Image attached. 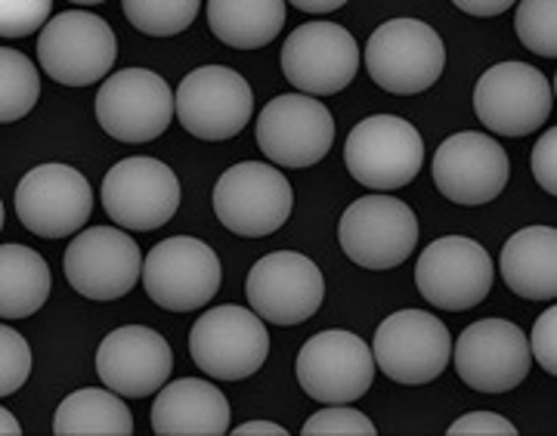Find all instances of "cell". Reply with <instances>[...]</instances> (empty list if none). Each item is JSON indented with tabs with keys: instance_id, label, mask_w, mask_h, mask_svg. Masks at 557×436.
Segmentation results:
<instances>
[{
	"instance_id": "7a4b0ae2",
	"label": "cell",
	"mask_w": 557,
	"mask_h": 436,
	"mask_svg": "<svg viewBox=\"0 0 557 436\" xmlns=\"http://www.w3.org/2000/svg\"><path fill=\"white\" fill-rule=\"evenodd\" d=\"M295 208L288 177L263 161H239L223 171L214 186V214L242 238H263L278 233Z\"/></svg>"
},
{
	"instance_id": "4316f807",
	"label": "cell",
	"mask_w": 557,
	"mask_h": 436,
	"mask_svg": "<svg viewBox=\"0 0 557 436\" xmlns=\"http://www.w3.org/2000/svg\"><path fill=\"white\" fill-rule=\"evenodd\" d=\"M57 436H131L134 415L109 387H84L62 399L53 415Z\"/></svg>"
},
{
	"instance_id": "d6986e66",
	"label": "cell",
	"mask_w": 557,
	"mask_h": 436,
	"mask_svg": "<svg viewBox=\"0 0 557 436\" xmlns=\"http://www.w3.org/2000/svg\"><path fill=\"white\" fill-rule=\"evenodd\" d=\"M258 146L276 167H313L335 142V119L317 97L282 94L258 115Z\"/></svg>"
},
{
	"instance_id": "6da1fadb",
	"label": "cell",
	"mask_w": 557,
	"mask_h": 436,
	"mask_svg": "<svg viewBox=\"0 0 557 436\" xmlns=\"http://www.w3.org/2000/svg\"><path fill=\"white\" fill-rule=\"evenodd\" d=\"M362 60L381 90L416 97L440 80L446 68V47L428 22L391 20L372 32Z\"/></svg>"
},
{
	"instance_id": "ab89813d",
	"label": "cell",
	"mask_w": 557,
	"mask_h": 436,
	"mask_svg": "<svg viewBox=\"0 0 557 436\" xmlns=\"http://www.w3.org/2000/svg\"><path fill=\"white\" fill-rule=\"evenodd\" d=\"M0 431H3V436H7V434L20 436L22 434L20 421H16V415H13V412H7V406L0 409Z\"/></svg>"
},
{
	"instance_id": "e0dca14e",
	"label": "cell",
	"mask_w": 557,
	"mask_h": 436,
	"mask_svg": "<svg viewBox=\"0 0 557 436\" xmlns=\"http://www.w3.org/2000/svg\"><path fill=\"white\" fill-rule=\"evenodd\" d=\"M62 270L87 300H119L143 278V251L121 226H90L65 248Z\"/></svg>"
},
{
	"instance_id": "d590c367",
	"label": "cell",
	"mask_w": 557,
	"mask_h": 436,
	"mask_svg": "<svg viewBox=\"0 0 557 436\" xmlns=\"http://www.w3.org/2000/svg\"><path fill=\"white\" fill-rule=\"evenodd\" d=\"M533 177L548 192L557 196V130H545L533 146Z\"/></svg>"
},
{
	"instance_id": "4fadbf2b",
	"label": "cell",
	"mask_w": 557,
	"mask_h": 436,
	"mask_svg": "<svg viewBox=\"0 0 557 436\" xmlns=\"http://www.w3.org/2000/svg\"><path fill=\"white\" fill-rule=\"evenodd\" d=\"M555 90L548 78L527 62H498L480 75L474 112L486 130L502 137H527L552 119Z\"/></svg>"
},
{
	"instance_id": "8992f818",
	"label": "cell",
	"mask_w": 557,
	"mask_h": 436,
	"mask_svg": "<svg viewBox=\"0 0 557 436\" xmlns=\"http://www.w3.org/2000/svg\"><path fill=\"white\" fill-rule=\"evenodd\" d=\"M372 347L354 332L329 328L313 335L300 347L295 375L304 394L322 406H347L369 394L375 381Z\"/></svg>"
},
{
	"instance_id": "1f68e13d",
	"label": "cell",
	"mask_w": 557,
	"mask_h": 436,
	"mask_svg": "<svg viewBox=\"0 0 557 436\" xmlns=\"http://www.w3.org/2000/svg\"><path fill=\"white\" fill-rule=\"evenodd\" d=\"M304 436H375L379 427L372 424V418L362 415L359 409L347 406H325L322 412L307 418V424L300 427Z\"/></svg>"
},
{
	"instance_id": "52a82bcc",
	"label": "cell",
	"mask_w": 557,
	"mask_h": 436,
	"mask_svg": "<svg viewBox=\"0 0 557 436\" xmlns=\"http://www.w3.org/2000/svg\"><path fill=\"white\" fill-rule=\"evenodd\" d=\"M220 258L201 238H164L143 260L146 295L171 313L201 310L220 291Z\"/></svg>"
},
{
	"instance_id": "277c9868",
	"label": "cell",
	"mask_w": 557,
	"mask_h": 436,
	"mask_svg": "<svg viewBox=\"0 0 557 436\" xmlns=\"http://www.w3.org/2000/svg\"><path fill=\"white\" fill-rule=\"evenodd\" d=\"M189 357L208 377L245 381L258 375L270 357V335L255 310L223 303L196 319L189 332Z\"/></svg>"
},
{
	"instance_id": "9a60e30c",
	"label": "cell",
	"mask_w": 557,
	"mask_h": 436,
	"mask_svg": "<svg viewBox=\"0 0 557 436\" xmlns=\"http://www.w3.org/2000/svg\"><path fill=\"white\" fill-rule=\"evenodd\" d=\"M359 72V47L335 22H304L282 43V75L304 97L347 90Z\"/></svg>"
},
{
	"instance_id": "4dcf8cb0",
	"label": "cell",
	"mask_w": 557,
	"mask_h": 436,
	"mask_svg": "<svg viewBox=\"0 0 557 436\" xmlns=\"http://www.w3.org/2000/svg\"><path fill=\"white\" fill-rule=\"evenodd\" d=\"M32 365H35V359H32L28 340L3 322V328H0V397L7 399L20 394L22 384L32 375Z\"/></svg>"
},
{
	"instance_id": "ba28073f",
	"label": "cell",
	"mask_w": 557,
	"mask_h": 436,
	"mask_svg": "<svg viewBox=\"0 0 557 436\" xmlns=\"http://www.w3.org/2000/svg\"><path fill=\"white\" fill-rule=\"evenodd\" d=\"M338 245L362 270H375V273L394 270L416 251V211L394 196L357 199L341 214Z\"/></svg>"
},
{
	"instance_id": "e575fe53",
	"label": "cell",
	"mask_w": 557,
	"mask_h": 436,
	"mask_svg": "<svg viewBox=\"0 0 557 436\" xmlns=\"http://www.w3.org/2000/svg\"><path fill=\"white\" fill-rule=\"evenodd\" d=\"M449 436H518V427L498 412H468L449 424Z\"/></svg>"
},
{
	"instance_id": "603a6c76",
	"label": "cell",
	"mask_w": 557,
	"mask_h": 436,
	"mask_svg": "<svg viewBox=\"0 0 557 436\" xmlns=\"http://www.w3.org/2000/svg\"><path fill=\"white\" fill-rule=\"evenodd\" d=\"M230 421V399L205 377L171 381L152 402V431L159 436H223Z\"/></svg>"
},
{
	"instance_id": "cb8c5ba5",
	"label": "cell",
	"mask_w": 557,
	"mask_h": 436,
	"mask_svg": "<svg viewBox=\"0 0 557 436\" xmlns=\"http://www.w3.org/2000/svg\"><path fill=\"white\" fill-rule=\"evenodd\" d=\"M498 273L523 300L557 298V229L527 226L502 245Z\"/></svg>"
},
{
	"instance_id": "8d00e7d4",
	"label": "cell",
	"mask_w": 557,
	"mask_h": 436,
	"mask_svg": "<svg viewBox=\"0 0 557 436\" xmlns=\"http://www.w3.org/2000/svg\"><path fill=\"white\" fill-rule=\"evenodd\" d=\"M456 7L461 10V13H468V16H478V20H493V16L508 13L515 3H511V0H458Z\"/></svg>"
},
{
	"instance_id": "7402d4cb",
	"label": "cell",
	"mask_w": 557,
	"mask_h": 436,
	"mask_svg": "<svg viewBox=\"0 0 557 436\" xmlns=\"http://www.w3.org/2000/svg\"><path fill=\"white\" fill-rule=\"evenodd\" d=\"M174 372L171 344L146 325H121L97 347V375L127 399L156 397Z\"/></svg>"
},
{
	"instance_id": "f35d334b",
	"label": "cell",
	"mask_w": 557,
	"mask_h": 436,
	"mask_svg": "<svg viewBox=\"0 0 557 436\" xmlns=\"http://www.w3.org/2000/svg\"><path fill=\"white\" fill-rule=\"evenodd\" d=\"M300 13H317V16H329L335 10H344V0H295L292 3Z\"/></svg>"
},
{
	"instance_id": "d4e9b609",
	"label": "cell",
	"mask_w": 557,
	"mask_h": 436,
	"mask_svg": "<svg viewBox=\"0 0 557 436\" xmlns=\"http://www.w3.org/2000/svg\"><path fill=\"white\" fill-rule=\"evenodd\" d=\"M205 13L214 38L233 50H260L273 43L285 25L282 0H211Z\"/></svg>"
},
{
	"instance_id": "5b68a950",
	"label": "cell",
	"mask_w": 557,
	"mask_h": 436,
	"mask_svg": "<svg viewBox=\"0 0 557 436\" xmlns=\"http://www.w3.org/2000/svg\"><path fill=\"white\" fill-rule=\"evenodd\" d=\"M344 164L362 186L394 192L418 177L424 164V139L399 115H372L350 130L344 142Z\"/></svg>"
},
{
	"instance_id": "8fae6325",
	"label": "cell",
	"mask_w": 557,
	"mask_h": 436,
	"mask_svg": "<svg viewBox=\"0 0 557 436\" xmlns=\"http://www.w3.org/2000/svg\"><path fill=\"white\" fill-rule=\"evenodd\" d=\"M177 119L171 84L149 68H124L102 80L97 121L119 142H152Z\"/></svg>"
},
{
	"instance_id": "d6a6232c",
	"label": "cell",
	"mask_w": 557,
	"mask_h": 436,
	"mask_svg": "<svg viewBox=\"0 0 557 436\" xmlns=\"http://www.w3.org/2000/svg\"><path fill=\"white\" fill-rule=\"evenodd\" d=\"M53 20L50 0H3L0 3V35L3 38H25L32 32H44Z\"/></svg>"
},
{
	"instance_id": "484cf974",
	"label": "cell",
	"mask_w": 557,
	"mask_h": 436,
	"mask_svg": "<svg viewBox=\"0 0 557 436\" xmlns=\"http://www.w3.org/2000/svg\"><path fill=\"white\" fill-rule=\"evenodd\" d=\"M50 298V266L35 248L0 245V319H28Z\"/></svg>"
},
{
	"instance_id": "74e56055",
	"label": "cell",
	"mask_w": 557,
	"mask_h": 436,
	"mask_svg": "<svg viewBox=\"0 0 557 436\" xmlns=\"http://www.w3.org/2000/svg\"><path fill=\"white\" fill-rule=\"evenodd\" d=\"M233 434L236 436H288V431L276 424V421H248V424H239V427H233Z\"/></svg>"
},
{
	"instance_id": "9c48e42d",
	"label": "cell",
	"mask_w": 557,
	"mask_h": 436,
	"mask_svg": "<svg viewBox=\"0 0 557 436\" xmlns=\"http://www.w3.org/2000/svg\"><path fill=\"white\" fill-rule=\"evenodd\" d=\"M183 189L177 174L159 159L131 155L102 177V208L127 233H152L177 214Z\"/></svg>"
},
{
	"instance_id": "ac0fdd59",
	"label": "cell",
	"mask_w": 557,
	"mask_h": 436,
	"mask_svg": "<svg viewBox=\"0 0 557 436\" xmlns=\"http://www.w3.org/2000/svg\"><path fill=\"white\" fill-rule=\"evenodd\" d=\"M16 217L40 238L78 236L94 211V189L69 164H38L16 186Z\"/></svg>"
},
{
	"instance_id": "5bb4252c",
	"label": "cell",
	"mask_w": 557,
	"mask_h": 436,
	"mask_svg": "<svg viewBox=\"0 0 557 436\" xmlns=\"http://www.w3.org/2000/svg\"><path fill=\"white\" fill-rule=\"evenodd\" d=\"M496 278L490 251L468 236L431 241L416 263L418 295L440 310H471L486 300Z\"/></svg>"
},
{
	"instance_id": "f1b7e54d",
	"label": "cell",
	"mask_w": 557,
	"mask_h": 436,
	"mask_svg": "<svg viewBox=\"0 0 557 436\" xmlns=\"http://www.w3.org/2000/svg\"><path fill=\"white\" fill-rule=\"evenodd\" d=\"M121 13L149 38L183 35L201 13L199 0H124Z\"/></svg>"
},
{
	"instance_id": "7c38bea8",
	"label": "cell",
	"mask_w": 557,
	"mask_h": 436,
	"mask_svg": "<svg viewBox=\"0 0 557 436\" xmlns=\"http://www.w3.org/2000/svg\"><path fill=\"white\" fill-rule=\"evenodd\" d=\"M372 357L381 375L418 387L437 381L453 359V337L437 316L424 310H399L375 328Z\"/></svg>"
},
{
	"instance_id": "f546056e",
	"label": "cell",
	"mask_w": 557,
	"mask_h": 436,
	"mask_svg": "<svg viewBox=\"0 0 557 436\" xmlns=\"http://www.w3.org/2000/svg\"><path fill=\"white\" fill-rule=\"evenodd\" d=\"M515 28L520 43L536 57H557V3L555 0H523L515 3Z\"/></svg>"
},
{
	"instance_id": "ffe728a7",
	"label": "cell",
	"mask_w": 557,
	"mask_h": 436,
	"mask_svg": "<svg viewBox=\"0 0 557 436\" xmlns=\"http://www.w3.org/2000/svg\"><path fill=\"white\" fill-rule=\"evenodd\" d=\"M245 298L263 322L292 328L317 316L325 300V278L317 263L298 251H273L251 266Z\"/></svg>"
},
{
	"instance_id": "83f0119b",
	"label": "cell",
	"mask_w": 557,
	"mask_h": 436,
	"mask_svg": "<svg viewBox=\"0 0 557 436\" xmlns=\"http://www.w3.org/2000/svg\"><path fill=\"white\" fill-rule=\"evenodd\" d=\"M40 97V72L25 53L3 47L0 50V121L13 124L25 119Z\"/></svg>"
},
{
	"instance_id": "44dd1931",
	"label": "cell",
	"mask_w": 557,
	"mask_h": 436,
	"mask_svg": "<svg viewBox=\"0 0 557 436\" xmlns=\"http://www.w3.org/2000/svg\"><path fill=\"white\" fill-rule=\"evenodd\" d=\"M431 174L443 199L478 208L496 201L505 192L511 177V161L493 137L478 130H461L443 139Z\"/></svg>"
},
{
	"instance_id": "3957f363",
	"label": "cell",
	"mask_w": 557,
	"mask_h": 436,
	"mask_svg": "<svg viewBox=\"0 0 557 436\" xmlns=\"http://www.w3.org/2000/svg\"><path fill=\"white\" fill-rule=\"evenodd\" d=\"M119 60L112 25L87 10H62L38 38L40 68L62 87H90L109 78Z\"/></svg>"
},
{
	"instance_id": "30bf717a",
	"label": "cell",
	"mask_w": 557,
	"mask_h": 436,
	"mask_svg": "<svg viewBox=\"0 0 557 436\" xmlns=\"http://www.w3.org/2000/svg\"><path fill=\"white\" fill-rule=\"evenodd\" d=\"M174 97L183 130L205 142L239 137L255 115V94L230 65H201L189 72Z\"/></svg>"
},
{
	"instance_id": "2e32d148",
	"label": "cell",
	"mask_w": 557,
	"mask_h": 436,
	"mask_svg": "<svg viewBox=\"0 0 557 436\" xmlns=\"http://www.w3.org/2000/svg\"><path fill=\"white\" fill-rule=\"evenodd\" d=\"M456 375L478 394H508L527 381L530 340L508 319H480L458 335L453 347Z\"/></svg>"
},
{
	"instance_id": "836d02e7",
	"label": "cell",
	"mask_w": 557,
	"mask_h": 436,
	"mask_svg": "<svg viewBox=\"0 0 557 436\" xmlns=\"http://www.w3.org/2000/svg\"><path fill=\"white\" fill-rule=\"evenodd\" d=\"M530 353L536 359L539 365L548 372V375H557V310L555 303L536 319L533 325V337H530Z\"/></svg>"
}]
</instances>
